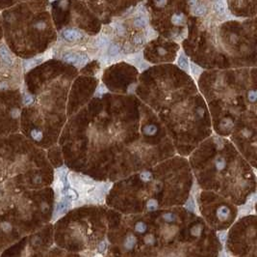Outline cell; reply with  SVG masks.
Returning a JSON list of instances; mask_svg holds the SVG:
<instances>
[{"label":"cell","instance_id":"9c48e42d","mask_svg":"<svg viewBox=\"0 0 257 257\" xmlns=\"http://www.w3.org/2000/svg\"><path fill=\"white\" fill-rule=\"evenodd\" d=\"M0 57H1V59L3 60V62L6 63L7 65H9V66L13 65V63H14L13 58H12L11 54L9 53L8 49L6 48L4 45H1V46H0Z\"/></svg>","mask_w":257,"mask_h":257},{"label":"cell","instance_id":"7402d4cb","mask_svg":"<svg viewBox=\"0 0 257 257\" xmlns=\"http://www.w3.org/2000/svg\"><path fill=\"white\" fill-rule=\"evenodd\" d=\"M184 20H185V17H184L183 14H174L171 17V22L173 24H176V25L182 24Z\"/></svg>","mask_w":257,"mask_h":257},{"label":"cell","instance_id":"5b68a950","mask_svg":"<svg viewBox=\"0 0 257 257\" xmlns=\"http://www.w3.org/2000/svg\"><path fill=\"white\" fill-rule=\"evenodd\" d=\"M62 36L65 40L68 41V42H74L81 39L82 37V33L80 31H78L76 29H66L63 31Z\"/></svg>","mask_w":257,"mask_h":257},{"label":"cell","instance_id":"52a82bcc","mask_svg":"<svg viewBox=\"0 0 257 257\" xmlns=\"http://www.w3.org/2000/svg\"><path fill=\"white\" fill-rule=\"evenodd\" d=\"M136 244H137V238L136 236L132 233H129L126 235V237L124 239V242H123V249L127 251H130L135 247Z\"/></svg>","mask_w":257,"mask_h":257},{"label":"cell","instance_id":"ee69618b","mask_svg":"<svg viewBox=\"0 0 257 257\" xmlns=\"http://www.w3.org/2000/svg\"><path fill=\"white\" fill-rule=\"evenodd\" d=\"M44 26H45V24H44V22H39V23L36 24V27H38L39 29H41V28H44Z\"/></svg>","mask_w":257,"mask_h":257},{"label":"cell","instance_id":"4316f807","mask_svg":"<svg viewBox=\"0 0 257 257\" xmlns=\"http://www.w3.org/2000/svg\"><path fill=\"white\" fill-rule=\"evenodd\" d=\"M144 42H146V38H144V36L143 34H137L133 38V43H134V45H136V46L144 44Z\"/></svg>","mask_w":257,"mask_h":257},{"label":"cell","instance_id":"7dc6e473","mask_svg":"<svg viewBox=\"0 0 257 257\" xmlns=\"http://www.w3.org/2000/svg\"><path fill=\"white\" fill-rule=\"evenodd\" d=\"M102 256H103V255H102V254H101V253H99V252H98V253H97V254H95V256H93V257H102Z\"/></svg>","mask_w":257,"mask_h":257},{"label":"cell","instance_id":"f546056e","mask_svg":"<svg viewBox=\"0 0 257 257\" xmlns=\"http://www.w3.org/2000/svg\"><path fill=\"white\" fill-rule=\"evenodd\" d=\"M218 238H219L220 242L222 244H225L226 239H227V232H226L225 230H222V231H219L218 232Z\"/></svg>","mask_w":257,"mask_h":257},{"label":"cell","instance_id":"2e32d148","mask_svg":"<svg viewBox=\"0 0 257 257\" xmlns=\"http://www.w3.org/2000/svg\"><path fill=\"white\" fill-rule=\"evenodd\" d=\"M215 167H216L217 171H222L225 170L226 167V162L225 159L222 158V157H219V158L216 159L215 161Z\"/></svg>","mask_w":257,"mask_h":257},{"label":"cell","instance_id":"7c38bea8","mask_svg":"<svg viewBox=\"0 0 257 257\" xmlns=\"http://www.w3.org/2000/svg\"><path fill=\"white\" fill-rule=\"evenodd\" d=\"M185 209L189 212H192V213H195L196 211V201L193 200V196L190 195V197L188 198V200L186 201L185 205H184Z\"/></svg>","mask_w":257,"mask_h":257},{"label":"cell","instance_id":"f6af8a7d","mask_svg":"<svg viewBox=\"0 0 257 257\" xmlns=\"http://www.w3.org/2000/svg\"><path fill=\"white\" fill-rule=\"evenodd\" d=\"M220 257H230L228 255V253H226L225 251H222V253L220 254Z\"/></svg>","mask_w":257,"mask_h":257},{"label":"cell","instance_id":"ac0fdd59","mask_svg":"<svg viewBox=\"0 0 257 257\" xmlns=\"http://www.w3.org/2000/svg\"><path fill=\"white\" fill-rule=\"evenodd\" d=\"M202 231H203V226L201 224H196L192 226L190 233H191V235L193 236V237H199V236L201 235Z\"/></svg>","mask_w":257,"mask_h":257},{"label":"cell","instance_id":"b9f144b4","mask_svg":"<svg viewBox=\"0 0 257 257\" xmlns=\"http://www.w3.org/2000/svg\"><path fill=\"white\" fill-rule=\"evenodd\" d=\"M158 52H159L160 55H165L166 49H165V48H163V47H159L158 48Z\"/></svg>","mask_w":257,"mask_h":257},{"label":"cell","instance_id":"8d00e7d4","mask_svg":"<svg viewBox=\"0 0 257 257\" xmlns=\"http://www.w3.org/2000/svg\"><path fill=\"white\" fill-rule=\"evenodd\" d=\"M1 228H2L5 232H8V231H11L12 226H11L10 223H8V222H2V223H1Z\"/></svg>","mask_w":257,"mask_h":257},{"label":"cell","instance_id":"836d02e7","mask_svg":"<svg viewBox=\"0 0 257 257\" xmlns=\"http://www.w3.org/2000/svg\"><path fill=\"white\" fill-rule=\"evenodd\" d=\"M32 102H33V97L31 95H29V94H26V95L23 97V104L28 105V104H31Z\"/></svg>","mask_w":257,"mask_h":257},{"label":"cell","instance_id":"e575fe53","mask_svg":"<svg viewBox=\"0 0 257 257\" xmlns=\"http://www.w3.org/2000/svg\"><path fill=\"white\" fill-rule=\"evenodd\" d=\"M116 30H117V32L119 33V35H123L125 33V29H124V27L122 26V23L116 24Z\"/></svg>","mask_w":257,"mask_h":257},{"label":"cell","instance_id":"6da1fadb","mask_svg":"<svg viewBox=\"0 0 257 257\" xmlns=\"http://www.w3.org/2000/svg\"><path fill=\"white\" fill-rule=\"evenodd\" d=\"M68 185L76 190L79 196H81V204H84V199L86 198V196L89 194V192L95 187L96 183H97L95 180H93L92 178L82 174L73 173V172L68 174Z\"/></svg>","mask_w":257,"mask_h":257},{"label":"cell","instance_id":"1f68e13d","mask_svg":"<svg viewBox=\"0 0 257 257\" xmlns=\"http://www.w3.org/2000/svg\"><path fill=\"white\" fill-rule=\"evenodd\" d=\"M107 247H108V244L106 241H101L100 243L98 244V247H97V249H98V252L99 253H104L105 251H106L107 249Z\"/></svg>","mask_w":257,"mask_h":257},{"label":"cell","instance_id":"5bb4252c","mask_svg":"<svg viewBox=\"0 0 257 257\" xmlns=\"http://www.w3.org/2000/svg\"><path fill=\"white\" fill-rule=\"evenodd\" d=\"M144 134L146 135H149V137H152V135H155L157 132V127L155 125H146L144 127L143 129Z\"/></svg>","mask_w":257,"mask_h":257},{"label":"cell","instance_id":"d6a6232c","mask_svg":"<svg viewBox=\"0 0 257 257\" xmlns=\"http://www.w3.org/2000/svg\"><path fill=\"white\" fill-rule=\"evenodd\" d=\"M201 71L202 70L198 67V66H196L195 64H192L191 65V72H192V74L193 75H198L201 72Z\"/></svg>","mask_w":257,"mask_h":257},{"label":"cell","instance_id":"277c9868","mask_svg":"<svg viewBox=\"0 0 257 257\" xmlns=\"http://www.w3.org/2000/svg\"><path fill=\"white\" fill-rule=\"evenodd\" d=\"M71 206V202L66 199L65 197H62L60 199L59 202H57L56 206H55V210H54L53 213V219H56L58 217H62L63 215H65L66 212L68 211V209Z\"/></svg>","mask_w":257,"mask_h":257},{"label":"cell","instance_id":"4dcf8cb0","mask_svg":"<svg viewBox=\"0 0 257 257\" xmlns=\"http://www.w3.org/2000/svg\"><path fill=\"white\" fill-rule=\"evenodd\" d=\"M106 92H107L106 87H105L103 84H100V85L97 87V89H96V92H95V95L96 97H101V96H103Z\"/></svg>","mask_w":257,"mask_h":257},{"label":"cell","instance_id":"7bdbcfd3","mask_svg":"<svg viewBox=\"0 0 257 257\" xmlns=\"http://www.w3.org/2000/svg\"><path fill=\"white\" fill-rule=\"evenodd\" d=\"M6 88H8L7 82H1V83H0V89H6Z\"/></svg>","mask_w":257,"mask_h":257},{"label":"cell","instance_id":"44dd1931","mask_svg":"<svg viewBox=\"0 0 257 257\" xmlns=\"http://www.w3.org/2000/svg\"><path fill=\"white\" fill-rule=\"evenodd\" d=\"M120 50H122V47L117 44H111L110 47H109V54H110L111 56L117 55V54L120 52Z\"/></svg>","mask_w":257,"mask_h":257},{"label":"cell","instance_id":"e0dca14e","mask_svg":"<svg viewBox=\"0 0 257 257\" xmlns=\"http://www.w3.org/2000/svg\"><path fill=\"white\" fill-rule=\"evenodd\" d=\"M177 230L178 229L177 227H175V226H169V227L165 229V232L163 233V235H164L165 239H171L176 234Z\"/></svg>","mask_w":257,"mask_h":257},{"label":"cell","instance_id":"7a4b0ae2","mask_svg":"<svg viewBox=\"0 0 257 257\" xmlns=\"http://www.w3.org/2000/svg\"><path fill=\"white\" fill-rule=\"evenodd\" d=\"M112 184L109 183H96L95 187L89 192V194L84 199V203L100 204L104 201L109 189Z\"/></svg>","mask_w":257,"mask_h":257},{"label":"cell","instance_id":"603a6c76","mask_svg":"<svg viewBox=\"0 0 257 257\" xmlns=\"http://www.w3.org/2000/svg\"><path fill=\"white\" fill-rule=\"evenodd\" d=\"M162 217H163V219H164L166 222H169V223L174 222L175 220L177 219V217L175 216V214L171 213V212H168V213L163 214Z\"/></svg>","mask_w":257,"mask_h":257},{"label":"cell","instance_id":"d590c367","mask_svg":"<svg viewBox=\"0 0 257 257\" xmlns=\"http://www.w3.org/2000/svg\"><path fill=\"white\" fill-rule=\"evenodd\" d=\"M247 97H249V100L250 102H254L256 101V98H257V95H256V91L255 90H252V91H249V95H247Z\"/></svg>","mask_w":257,"mask_h":257},{"label":"cell","instance_id":"4fadbf2b","mask_svg":"<svg viewBox=\"0 0 257 257\" xmlns=\"http://www.w3.org/2000/svg\"><path fill=\"white\" fill-rule=\"evenodd\" d=\"M146 210L149 212H154V211H156L157 209H158L159 203H158V201H157L156 199L150 198L146 201Z\"/></svg>","mask_w":257,"mask_h":257},{"label":"cell","instance_id":"ba28073f","mask_svg":"<svg viewBox=\"0 0 257 257\" xmlns=\"http://www.w3.org/2000/svg\"><path fill=\"white\" fill-rule=\"evenodd\" d=\"M62 197H65L66 199H68V200H69L70 202H73V201H77L78 198H79V194H78V192L75 190L74 189H72V187L70 186H68L65 189L64 192H63V196Z\"/></svg>","mask_w":257,"mask_h":257},{"label":"cell","instance_id":"8992f818","mask_svg":"<svg viewBox=\"0 0 257 257\" xmlns=\"http://www.w3.org/2000/svg\"><path fill=\"white\" fill-rule=\"evenodd\" d=\"M216 215H217L218 219L220 220V221H225V220L228 219L229 217H230L231 211H230V209H229L227 206H225V205H222V206H220L217 209Z\"/></svg>","mask_w":257,"mask_h":257},{"label":"cell","instance_id":"60d3db41","mask_svg":"<svg viewBox=\"0 0 257 257\" xmlns=\"http://www.w3.org/2000/svg\"><path fill=\"white\" fill-rule=\"evenodd\" d=\"M216 143H217V146H218V148H219L220 150L222 149V148L223 147V143H222V140H220V139H219V140H216Z\"/></svg>","mask_w":257,"mask_h":257},{"label":"cell","instance_id":"3957f363","mask_svg":"<svg viewBox=\"0 0 257 257\" xmlns=\"http://www.w3.org/2000/svg\"><path fill=\"white\" fill-rule=\"evenodd\" d=\"M63 59H64L65 62L77 66V67H82L88 61V57L86 55L76 53H66L63 56Z\"/></svg>","mask_w":257,"mask_h":257},{"label":"cell","instance_id":"f35d334b","mask_svg":"<svg viewBox=\"0 0 257 257\" xmlns=\"http://www.w3.org/2000/svg\"><path fill=\"white\" fill-rule=\"evenodd\" d=\"M155 4L158 7H163L167 4V0H155Z\"/></svg>","mask_w":257,"mask_h":257},{"label":"cell","instance_id":"d6986e66","mask_svg":"<svg viewBox=\"0 0 257 257\" xmlns=\"http://www.w3.org/2000/svg\"><path fill=\"white\" fill-rule=\"evenodd\" d=\"M147 230V225L146 223H144V221H138L135 224V231L139 234H144L146 233Z\"/></svg>","mask_w":257,"mask_h":257},{"label":"cell","instance_id":"f1b7e54d","mask_svg":"<svg viewBox=\"0 0 257 257\" xmlns=\"http://www.w3.org/2000/svg\"><path fill=\"white\" fill-rule=\"evenodd\" d=\"M31 137L33 139L40 141V140H41V138H43V132H41V131H39V130H33V131L31 132Z\"/></svg>","mask_w":257,"mask_h":257},{"label":"cell","instance_id":"484cf974","mask_svg":"<svg viewBox=\"0 0 257 257\" xmlns=\"http://www.w3.org/2000/svg\"><path fill=\"white\" fill-rule=\"evenodd\" d=\"M207 12V9L205 6L203 5H196V8H195V11H193V13H195V15H196V16H203V15L206 14Z\"/></svg>","mask_w":257,"mask_h":257},{"label":"cell","instance_id":"74e56055","mask_svg":"<svg viewBox=\"0 0 257 257\" xmlns=\"http://www.w3.org/2000/svg\"><path fill=\"white\" fill-rule=\"evenodd\" d=\"M146 35H147V37H149L150 39H153L154 37H156L157 36V33L154 31L153 29H149V31H147Z\"/></svg>","mask_w":257,"mask_h":257},{"label":"cell","instance_id":"9a60e30c","mask_svg":"<svg viewBox=\"0 0 257 257\" xmlns=\"http://www.w3.org/2000/svg\"><path fill=\"white\" fill-rule=\"evenodd\" d=\"M214 10L219 15L225 14V3H223L222 0H217V1L214 3Z\"/></svg>","mask_w":257,"mask_h":257},{"label":"cell","instance_id":"30bf717a","mask_svg":"<svg viewBox=\"0 0 257 257\" xmlns=\"http://www.w3.org/2000/svg\"><path fill=\"white\" fill-rule=\"evenodd\" d=\"M44 61V58L43 57H36V58H32V59H29V60H25V61L23 62V66L24 68H25L26 71L30 70L31 68L35 67V66H37L39 64H41V62Z\"/></svg>","mask_w":257,"mask_h":257},{"label":"cell","instance_id":"bcb514c9","mask_svg":"<svg viewBox=\"0 0 257 257\" xmlns=\"http://www.w3.org/2000/svg\"><path fill=\"white\" fill-rule=\"evenodd\" d=\"M190 3H191V5L192 6H196L198 5V2H196V0H190Z\"/></svg>","mask_w":257,"mask_h":257},{"label":"cell","instance_id":"cb8c5ba5","mask_svg":"<svg viewBox=\"0 0 257 257\" xmlns=\"http://www.w3.org/2000/svg\"><path fill=\"white\" fill-rule=\"evenodd\" d=\"M140 179L143 182H150L153 179V175L150 171H144L140 174Z\"/></svg>","mask_w":257,"mask_h":257},{"label":"cell","instance_id":"83f0119b","mask_svg":"<svg viewBox=\"0 0 257 257\" xmlns=\"http://www.w3.org/2000/svg\"><path fill=\"white\" fill-rule=\"evenodd\" d=\"M144 243L149 244V246H153V244H155V237H154V235L152 234H146L144 236Z\"/></svg>","mask_w":257,"mask_h":257},{"label":"cell","instance_id":"d4e9b609","mask_svg":"<svg viewBox=\"0 0 257 257\" xmlns=\"http://www.w3.org/2000/svg\"><path fill=\"white\" fill-rule=\"evenodd\" d=\"M149 23V20H147L146 17H141L139 19H136L134 22V25L137 27H146Z\"/></svg>","mask_w":257,"mask_h":257},{"label":"cell","instance_id":"8fae6325","mask_svg":"<svg viewBox=\"0 0 257 257\" xmlns=\"http://www.w3.org/2000/svg\"><path fill=\"white\" fill-rule=\"evenodd\" d=\"M177 64H178V66H179L181 69H183L184 71L188 72L190 70L189 61H188V59H187L186 57H185V55H184V54H180V55L178 56Z\"/></svg>","mask_w":257,"mask_h":257},{"label":"cell","instance_id":"ab89813d","mask_svg":"<svg viewBox=\"0 0 257 257\" xmlns=\"http://www.w3.org/2000/svg\"><path fill=\"white\" fill-rule=\"evenodd\" d=\"M19 110L13 109V111H12V116H13L14 118H17V117H19Z\"/></svg>","mask_w":257,"mask_h":257},{"label":"cell","instance_id":"ffe728a7","mask_svg":"<svg viewBox=\"0 0 257 257\" xmlns=\"http://www.w3.org/2000/svg\"><path fill=\"white\" fill-rule=\"evenodd\" d=\"M95 44L98 47H106L107 46H109V39L106 36H100V37L96 39Z\"/></svg>","mask_w":257,"mask_h":257}]
</instances>
